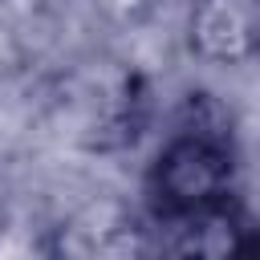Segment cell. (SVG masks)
Listing matches in <instances>:
<instances>
[{
    "label": "cell",
    "instance_id": "cell-1",
    "mask_svg": "<svg viewBox=\"0 0 260 260\" xmlns=\"http://www.w3.org/2000/svg\"><path fill=\"white\" fill-rule=\"evenodd\" d=\"M142 191L154 228L240 199V150L232 138V118L191 93L183 118L154 150Z\"/></svg>",
    "mask_w": 260,
    "mask_h": 260
},
{
    "label": "cell",
    "instance_id": "cell-2",
    "mask_svg": "<svg viewBox=\"0 0 260 260\" xmlns=\"http://www.w3.org/2000/svg\"><path fill=\"white\" fill-rule=\"evenodd\" d=\"M187 49L203 65L236 69L260 53V0H191Z\"/></svg>",
    "mask_w": 260,
    "mask_h": 260
},
{
    "label": "cell",
    "instance_id": "cell-3",
    "mask_svg": "<svg viewBox=\"0 0 260 260\" xmlns=\"http://www.w3.org/2000/svg\"><path fill=\"white\" fill-rule=\"evenodd\" d=\"M158 248L167 252H183V256H228V252H240L248 248L252 240V219L244 211L240 199L232 203H219L211 211H199V215H187V219H175V223H162L158 228Z\"/></svg>",
    "mask_w": 260,
    "mask_h": 260
}]
</instances>
